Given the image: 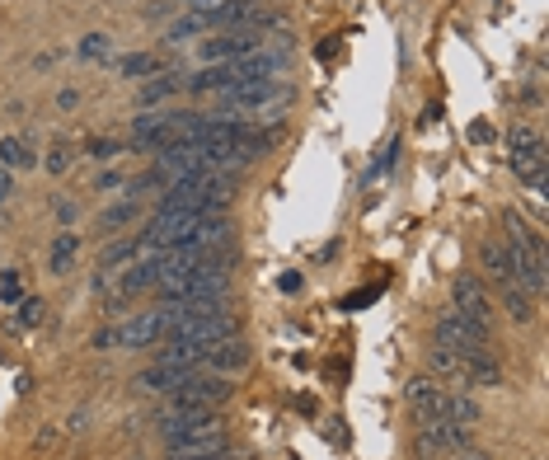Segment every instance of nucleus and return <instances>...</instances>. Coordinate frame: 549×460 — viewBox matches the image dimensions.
<instances>
[{"mask_svg":"<svg viewBox=\"0 0 549 460\" xmlns=\"http://www.w3.org/2000/svg\"><path fill=\"white\" fill-rule=\"evenodd\" d=\"M118 71L131 80V75H155V57H146V52H137V57H123L118 61Z\"/></svg>","mask_w":549,"mask_h":460,"instance_id":"b1692460","label":"nucleus"},{"mask_svg":"<svg viewBox=\"0 0 549 460\" xmlns=\"http://www.w3.org/2000/svg\"><path fill=\"white\" fill-rule=\"evenodd\" d=\"M137 217H141V207L127 197V202H118V207H104V217H99V230H123V226H131Z\"/></svg>","mask_w":549,"mask_h":460,"instance_id":"6ab92c4d","label":"nucleus"},{"mask_svg":"<svg viewBox=\"0 0 549 460\" xmlns=\"http://www.w3.org/2000/svg\"><path fill=\"white\" fill-rule=\"evenodd\" d=\"M43 170H47V174H66V170H71V151H66V146L57 141V146H52V151H47V160H43Z\"/></svg>","mask_w":549,"mask_h":460,"instance_id":"bb28decb","label":"nucleus"},{"mask_svg":"<svg viewBox=\"0 0 549 460\" xmlns=\"http://www.w3.org/2000/svg\"><path fill=\"white\" fill-rule=\"evenodd\" d=\"M160 437L170 441H188V437H203V432H216V427H226L221 418H216V408H197V404H164L160 408Z\"/></svg>","mask_w":549,"mask_h":460,"instance_id":"f257e3e1","label":"nucleus"},{"mask_svg":"<svg viewBox=\"0 0 549 460\" xmlns=\"http://www.w3.org/2000/svg\"><path fill=\"white\" fill-rule=\"evenodd\" d=\"M5 197H10V174L0 170V202H5Z\"/></svg>","mask_w":549,"mask_h":460,"instance_id":"f704fd0d","label":"nucleus"},{"mask_svg":"<svg viewBox=\"0 0 549 460\" xmlns=\"http://www.w3.org/2000/svg\"><path fill=\"white\" fill-rule=\"evenodd\" d=\"M0 301H5V305H20V301H24V291H20V277H14V268L0 273Z\"/></svg>","mask_w":549,"mask_h":460,"instance_id":"393cba45","label":"nucleus"},{"mask_svg":"<svg viewBox=\"0 0 549 460\" xmlns=\"http://www.w3.org/2000/svg\"><path fill=\"white\" fill-rule=\"evenodd\" d=\"M470 137H474V141H493V127H489V123H474Z\"/></svg>","mask_w":549,"mask_h":460,"instance_id":"2f4dec72","label":"nucleus"},{"mask_svg":"<svg viewBox=\"0 0 549 460\" xmlns=\"http://www.w3.org/2000/svg\"><path fill=\"white\" fill-rule=\"evenodd\" d=\"M113 151H118V141H90V155H99V160H108Z\"/></svg>","mask_w":549,"mask_h":460,"instance_id":"c756f323","label":"nucleus"},{"mask_svg":"<svg viewBox=\"0 0 549 460\" xmlns=\"http://www.w3.org/2000/svg\"><path fill=\"white\" fill-rule=\"evenodd\" d=\"M76 250H80V235L76 230H61V235L52 240V250H47V273H71V263H76Z\"/></svg>","mask_w":549,"mask_h":460,"instance_id":"ddd939ff","label":"nucleus"},{"mask_svg":"<svg viewBox=\"0 0 549 460\" xmlns=\"http://www.w3.org/2000/svg\"><path fill=\"white\" fill-rule=\"evenodd\" d=\"M442 400H446V394H442V385L437 381H432V376H409V381H404V404H409V414L413 418H442Z\"/></svg>","mask_w":549,"mask_h":460,"instance_id":"423d86ee","label":"nucleus"},{"mask_svg":"<svg viewBox=\"0 0 549 460\" xmlns=\"http://www.w3.org/2000/svg\"><path fill=\"white\" fill-rule=\"evenodd\" d=\"M179 85H183V75H179V71H164V75H155L151 85L141 90V104L151 108V104H160V99H170V94H174Z\"/></svg>","mask_w":549,"mask_h":460,"instance_id":"a211bd4d","label":"nucleus"},{"mask_svg":"<svg viewBox=\"0 0 549 460\" xmlns=\"http://www.w3.org/2000/svg\"><path fill=\"white\" fill-rule=\"evenodd\" d=\"M164 334H170V315L164 310H146V315L118 324V348H151Z\"/></svg>","mask_w":549,"mask_h":460,"instance_id":"39448f33","label":"nucleus"},{"mask_svg":"<svg viewBox=\"0 0 549 460\" xmlns=\"http://www.w3.org/2000/svg\"><path fill=\"white\" fill-rule=\"evenodd\" d=\"M484 273L493 277L497 287H512V282H521V277H517V268H512V258H507V244H497V240H489V244H484Z\"/></svg>","mask_w":549,"mask_h":460,"instance_id":"f8f14e48","label":"nucleus"},{"mask_svg":"<svg viewBox=\"0 0 549 460\" xmlns=\"http://www.w3.org/2000/svg\"><path fill=\"white\" fill-rule=\"evenodd\" d=\"M90 348H99V353H104V348H118V329H99V334L90 338Z\"/></svg>","mask_w":549,"mask_h":460,"instance_id":"cd10ccee","label":"nucleus"},{"mask_svg":"<svg viewBox=\"0 0 549 460\" xmlns=\"http://www.w3.org/2000/svg\"><path fill=\"white\" fill-rule=\"evenodd\" d=\"M507 146H512V155H521V151H540V131L536 127H530V123H517V127H512L507 131Z\"/></svg>","mask_w":549,"mask_h":460,"instance_id":"4be33fe9","label":"nucleus"},{"mask_svg":"<svg viewBox=\"0 0 549 460\" xmlns=\"http://www.w3.org/2000/svg\"><path fill=\"white\" fill-rule=\"evenodd\" d=\"M160 282V254H137L131 258V268L123 273V296H137L146 287Z\"/></svg>","mask_w":549,"mask_h":460,"instance_id":"6e6552de","label":"nucleus"},{"mask_svg":"<svg viewBox=\"0 0 549 460\" xmlns=\"http://www.w3.org/2000/svg\"><path fill=\"white\" fill-rule=\"evenodd\" d=\"M57 108H76V90H61L57 94Z\"/></svg>","mask_w":549,"mask_h":460,"instance_id":"72a5a7b5","label":"nucleus"},{"mask_svg":"<svg viewBox=\"0 0 549 460\" xmlns=\"http://www.w3.org/2000/svg\"><path fill=\"white\" fill-rule=\"evenodd\" d=\"M427 361H432V371H437V376L465 385V357H460V353H451V348H442V343H437V348L427 353Z\"/></svg>","mask_w":549,"mask_h":460,"instance_id":"dca6fc26","label":"nucleus"},{"mask_svg":"<svg viewBox=\"0 0 549 460\" xmlns=\"http://www.w3.org/2000/svg\"><path fill=\"white\" fill-rule=\"evenodd\" d=\"M446 451H470V427H456L446 418H423L418 423V456H446Z\"/></svg>","mask_w":549,"mask_h":460,"instance_id":"f03ea898","label":"nucleus"},{"mask_svg":"<svg viewBox=\"0 0 549 460\" xmlns=\"http://www.w3.org/2000/svg\"><path fill=\"white\" fill-rule=\"evenodd\" d=\"M249 361H254V353H249V343L235 334L226 343H216V348L203 357V371H216V376H230V371H244Z\"/></svg>","mask_w":549,"mask_h":460,"instance_id":"0eeeda50","label":"nucleus"},{"mask_svg":"<svg viewBox=\"0 0 549 460\" xmlns=\"http://www.w3.org/2000/svg\"><path fill=\"white\" fill-rule=\"evenodd\" d=\"M301 287V273H282V291H296Z\"/></svg>","mask_w":549,"mask_h":460,"instance_id":"473e14b6","label":"nucleus"},{"mask_svg":"<svg viewBox=\"0 0 549 460\" xmlns=\"http://www.w3.org/2000/svg\"><path fill=\"white\" fill-rule=\"evenodd\" d=\"M460 460H489V456H484V451H465Z\"/></svg>","mask_w":549,"mask_h":460,"instance_id":"c9c22d12","label":"nucleus"},{"mask_svg":"<svg viewBox=\"0 0 549 460\" xmlns=\"http://www.w3.org/2000/svg\"><path fill=\"white\" fill-rule=\"evenodd\" d=\"M20 324L24 329L43 324V296H24V301H20Z\"/></svg>","mask_w":549,"mask_h":460,"instance_id":"a878e982","label":"nucleus"},{"mask_svg":"<svg viewBox=\"0 0 549 460\" xmlns=\"http://www.w3.org/2000/svg\"><path fill=\"white\" fill-rule=\"evenodd\" d=\"M38 155H33V146L24 137H5L0 141V170H33Z\"/></svg>","mask_w":549,"mask_h":460,"instance_id":"2eb2a0df","label":"nucleus"},{"mask_svg":"<svg viewBox=\"0 0 549 460\" xmlns=\"http://www.w3.org/2000/svg\"><path fill=\"white\" fill-rule=\"evenodd\" d=\"M108 52H113L108 33H90V38L80 43V57H85V61H108Z\"/></svg>","mask_w":549,"mask_h":460,"instance_id":"5701e85b","label":"nucleus"},{"mask_svg":"<svg viewBox=\"0 0 549 460\" xmlns=\"http://www.w3.org/2000/svg\"><path fill=\"white\" fill-rule=\"evenodd\" d=\"M137 254H141V244H137V240H123V244H113V250H104V254H99V273H118V263L137 258Z\"/></svg>","mask_w":549,"mask_h":460,"instance_id":"412c9836","label":"nucleus"},{"mask_svg":"<svg viewBox=\"0 0 549 460\" xmlns=\"http://www.w3.org/2000/svg\"><path fill=\"white\" fill-rule=\"evenodd\" d=\"M442 418L456 423V427H474L484 414H479V404L470 400V394H446V400H442Z\"/></svg>","mask_w":549,"mask_h":460,"instance_id":"4468645a","label":"nucleus"},{"mask_svg":"<svg viewBox=\"0 0 549 460\" xmlns=\"http://www.w3.org/2000/svg\"><path fill=\"white\" fill-rule=\"evenodd\" d=\"M57 221L71 226V221H76V202H57Z\"/></svg>","mask_w":549,"mask_h":460,"instance_id":"7c9ffc66","label":"nucleus"},{"mask_svg":"<svg viewBox=\"0 0 549 460\" xmlns=\"http://www.w3.org/2000/svg\"><path fill=\"white\" fill-rule=\"evenodd\" d=\"M503 305H507V315L517 320V324H526L530 315H536V296H530L521 282H512V287H503Z\"/></svg>","mask_w":549,"mask_h":460,"instance_id":"f3484780","label":"nucleus"},{"mask_svg":"<svg viewBox=\"0 0 549 460\" xmlns=\"http://www.w3.org/2000/svg\"><path fill=\"white\" fill-rule=\"evenodd\" d=\"M437 343H442V348H451V353H460V357H470V353H484L489 348V329L460 320L456 310H451V315L437 320Z\"/></svg>","mask_w":549,"mask_h":460,"instance_id":"20e7f679","label":"nucleus"},{"mask_svg":"<svg viewBox=\"0 0 549 460\" xmlns=\"http://www.w3.org/2000/svg\"><path fill=\"white\" fill-rule=\"evenodd\" d=\"M197 33H207V20H203V10H193V14H183V20H174V24H170V33H164V38H170V43H188V38H197Z\"/></svg>","mask_w":549,"mask_h":460,"instance_id":"aec40b11","label":"nucleus"},{"mask_svg":"<svg viewBox=\"0 0 549 460\" xmlns=\"http://www.w3.org/2000/svg\"><path fill=\"white\" fill-rule=\"evenodd\" d=\"M545 164H549L545 146H540V151H521V155H512V174H517L521 184H530L536 197H545Z\"/></svg>","mask_w":549,"mask_h":460,"instance_id":"1a4fd4ad","label":"nucleus"},{"mask_svg":"<svg viewBox=\"0 0 549 460\" xmlns=\"http://www.w3.org/2000/svg\"><path fill=\"white\" fill-rule=\"evenodd\" d=\"M123 184H127L123 174H99V184H94V188H99V193H113V188H123Z\"/></svg>","mask_w":549,"mask_h":460,"instance_id":"c85d7f7f","label":"nucleus"},{"mask_svg":"<svg viewBox=\"0 0 549 460\" xmlns=\"http://www.w3.org/2000/svg\"><path fill=\"white\" fill-rule=\"evenodd\" d=\"M451 305H456L460 320H470L479 329H489V320H493V301H489V291L474 273H460L451 282Z\"/></svg>","mask_w":549,"mask_h":460,"instance_id":"7ed1b4c3","label":"nucleus"},{"mask_svg":"<svg viewBox=\"0 0 549 460\" xmlns=\"http://www.w3.org/2000/svg\"><path fill=\"white\" fill-rule=\"evenodd\" d=\"M183 367H164V361H155V367H146L141 376H137V390H151V394H174L179 385H183Z\"/></svg>","mask_w":549,"mask_h":460,"instance_id":"9d476101","label":"nucleus"},{"mask_svg":"<svg viewBox=\"0 0 549 460\" xmlns=\"http://www.w3.org/2000/svg\"><path fill=\"white\" fill-rule=\"evenodd\" d=\"M465 385H503V367L489 348L465 357Z\"/></svg>","mask_w":549,"mask_h":460,"instance_id":"9b49d317","label":"nucleus"}]
</instances>
